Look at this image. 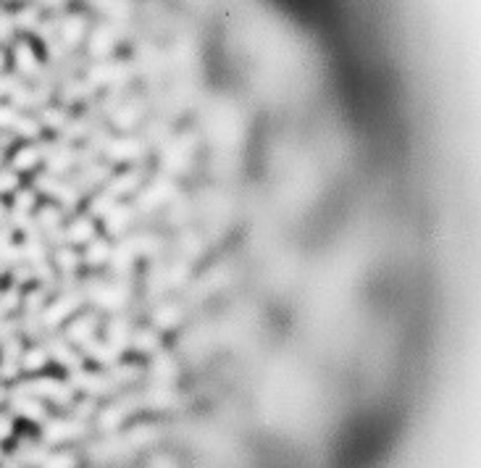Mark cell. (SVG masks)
<instances>
[{
  "label": "cell",
  "mask_w": 481,
  "mask_h": 468,
  "mask_svg": "<svg viewBox=\"0 0 481 468\" xmlns=\"http://www.w3.org/2000/svg\"><path fill=\"white\" fill-rule=\"evenodd\" d=\"M134 345L140 347V350H153V347L158 345V342H155V337H153L150 332H140V334L134 337Z\"/></svg>",
  "instance_id": "6da1fadb"
},
{
  "label": "cell",
  "mask_w": 481,
  "mask_h": 468,
  "mask_svg": "<svg viewBox=\"0 0 481 468\" xmlns=\"http://www.w3.org/2000/svg\"><path fill=\"white\" fill-rule=\"evenodd\" d=\"M105 255H108V247L103 242H97V245L90 247V263H103Z\"/></svg>",
  "instance_id": "7a4b0ae2"
},
{
  "label": "cell",
  "mask_w": 481,
  "mask_h": 468,
  "mask_svg": "<svg viewBox=\"0 0 481 468\" xmlns=\"http://www.w3.org/2000/svg\"><path fill=\"white\" fill-rule=\"evenodd\" d=\"M90 234H92V229H90L87 221H79L77 229H71V240H87Z\"/></svg>",
  "instance_id": "3957f363"
}]
</instances>
